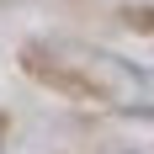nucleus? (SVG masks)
I'll return each instance as SVG.
<instances>
[{
  "label": "nucleus",
  "mask_w": 154,
  "mask_h": 154,
  "mask_svg": "<svg viewBox=\"0 0 154 154\" xmlns=\"http://www.w3.org/2000/svg\"><path fill=\"white\" fill-rule=\"evenodd\" d=\"M27 69L53 80L75 96H101L106 106L122 112H149V75L133 59H117L106 48L91 43H69V37H48V43L27 48Z\"/></svg>",
  "instance_id": "f257e3e1"
},
{
  "label": "nucleus",
  "mask_w": 154,
  "mask_h": 154,
  "mask_svg": "<svg viewBox=\"0 0 154 154\" xmlns=\"http://www.w3.org/2000/svg\"><path fill=\"white\" fill-rule=\"evenodd\" d=\"M5 133H11V122H5V117H0V154H5Z\"/></svg>",
  "instance_id": "f03ea898"
}]
</instances>
